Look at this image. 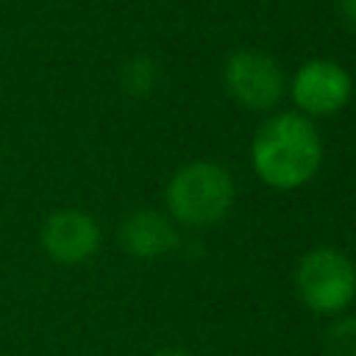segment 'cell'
<instances>
[{
	"label": "cell",
	"instance_id": "cell-1",
	"mask_svg": "<svg viewBox=\"0 0 356 356\" xmlns=\"http://www.w3.org/2000/svg\"><path fill=\"white\" fill-rule=\"evenodd\" d=\"M250 161L267 186L298 189L320 170L323 142L309 117L281 111L259 125L250 145Z\"/></svg>",
	"mask_w": 356,
	"mask_h": 356
},
{
	"label": "cell",
	"instance_id": "cell-2",
	"mask_svg": "<svg viewBox=\"0 0 356 356\" xmlns=\"http://www.w3.org/2000/svg\"><path fill=\"white\" fill-rule=\"evenodd\" d=\"M234 203V178L217 161H189L167 184V209L184 225H211Z\"/></svg>",
	"mask_w": 356,
	"mask_h": 356
},
{
	"label": "cell",
	"instance_id": "cell-3",
	"mask_svg": "<svg viewBox=\"0 0 356 356\" xmlns=\"http://www.w3.org/2000/svg\"><path fill=\"white\" fill-rule=\"evenodd\" d=\"M295 286L306 309L339 314L356 298V267L337 248H314L298 261Z\"/></svg>",
	"mask_w": 356,
	"mask_h": 356
},
{
	"label": "cell",
	"instance_id": "cell-4",
	"mask_svg": "<svg viewBox=\"0 0 356 356\" xmlns=\"http://www.w3.org/2000/svg\"><path fill=\"white\" fill-rule=\"evenodd\" d=\"M222 83L228 95L253 111L273 108L284 95V72L273 56L261 50H236L222 67Z\"/></svg>",
	"mask_w": 356,
	"mask_h": 356
},
{
	"label": "cell",
	"instance_id": "cell-5",
	"mask_svg": "<svg viewBox=\"0 0 356 356\" xmlns=\"http://www.w3.org/2000/svg\"><path fill=\"white\" fill-rule=\"evenodd\" d=\"M353 95V81L348 70L328 58L306 61L292 78V100L303 117H328L348 106Z\"/></svg>",
	"mask_w": 356,
	"mask_h": 356
},
{
	"label": "cell",
	"instance_id": "cell-6",
	"mask_svg": "<svg viewBox=\"0 0 356 356\" xmlns=\"http://www.w3.org/2000/svg\"><path fill=\"white\" fill-rule=\"evenodd\" d=\"M44 253L67 267L89 261L100 250V225L89 211L81 209H56L44 217L39 231Z\"/></svg>",
	"mask_w": 356,
	"mask_h": 356
},
{
	"label": "cell",
	"instance_id": "cell-7",
	"mask_svg": "<svg viewBox=\"0 0 356 356\" xmlns=\"http://www.w3.org/2000/svg\"><path fill=\"white\" fill-rule=\"evenodd\" d=\"M120 245L134 259H159L178 245L172 220L156 209H136L120 225Z\"/></svg>",
	"mask_w": 356,
	"mask_h": 356
},
{
	"label": "cell",
	"instance_id": "cell-8",
	"mask_svg": "<svg viewBox=\"0 0 356 356\" xmlns=\"http://www.w3.org/2000/svg\"><path fill=\"white\" fill-rule=\"evenodd\" d=\"M156 83H159V64L150 56H134L120 70V86L134 100L153 95Z\"/></svg>",
	"mask_w": 356,
	"mask_h": 356
},
{
	"label": "cell",
	"instance_id": "cell-9",
	"mask_svg": "<svg viewBox=\"0 0 356 356\" xmlns=\"http://www.w3.org/2000/svg\"><path fill=\"white\" fill-rule=\"evenodd\" d=\"M325 356H356V317H345L328 328Z\"/></svg>",
	"mask_w": 356,
	"mask_h": 356
},
{
	"label": "cell",
	"instance_id": "cell-10",
	"mask_svg": "<svg viewBox=\"0 0 356 356\" xmlns=\"http://www.w3.org/2000/svg\"><path fill=\"white\" fill-rule=\"evenodd\" d=\"M337 6H339V17H342V22H345L348 28L356 31V0H337Z\"/></svg>",
	"mask_w": 356,
	"mask_h": 356
},
{
	"label": "cell",
	"instance_id": "cell-11",
	"mask_svg": "<svg viewBox=\"0 0 356 356\" xmlns=\"http://www.w3.org/2000/svg\"><path fill=\"white\" fill-rule=\"evenodd\" d=\"M150 356H189V353L186 350H178V348H161V350H156Z\"/></svg>",
	"mask_w": 356,
	"mask_h": 356
},
{
	"label": "cell",
	"instance_id": "cell-12",
	"mask_svg": "<svg viewBox=\"0 0 356 356\" xmlns=\"http://www.w3.org/2000/svg\"><path fill=\"white\" fill-rule=\"evenodd\" d=\"M0 164H3V153H0Z\"/></svg>",
	"mask_w": 356,
	"mask_h": 356
}]
</instances>
